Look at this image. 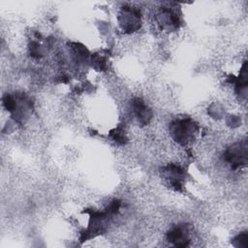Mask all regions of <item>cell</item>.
<instances>
[{
    "mask_svg": "<svg viewBox=\"0 0 248 248\" xmlns=\"http://www.w3.org/2000/svg\"><path fill=\"white\" fill-rule=\"evenodd\" d=\"M167 240L174 246H188L191 241L190 231L186 226H173L167 232Z\"/></svg>",
    "mask_w": 248,
    "mask_h": 248,
    "instance_id": "2",
    "label": "cell"
},
{
    "mask_svg": "<svg viewBox=\"0 0 248 248\" xmlns=\"http://www.w3.org/2000/svg\"><path fill=\"white\" fill-rule=\"evenodd\" d=\"M170 131L173 140L183 146L193 142L199 133V126L191 118H182L172 122Z\"/></svg>",
    "mask_w": 248,
    "mask_h": 248,
    "instance_id": "1",
    "label": "cell"
}]
</instances>
